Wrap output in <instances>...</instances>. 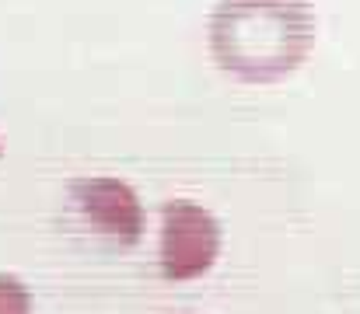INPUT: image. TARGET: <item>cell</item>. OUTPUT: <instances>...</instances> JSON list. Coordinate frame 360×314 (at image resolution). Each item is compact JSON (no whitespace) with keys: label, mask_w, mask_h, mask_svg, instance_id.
Returning <instances> with one entry per match:
<instances>
[{"label":"cell","mask_w":360,"mask_h":314,"mask_svg":"<svg viewBox=\"0 0 360 314\" xmlns=\"http://www.w3.org/2000/svg\"><path fill=\"white\" fill-rule=\"evenodd\" d=\"M315 25L304 0H224L214 14V53L224 70L245 81H273L290 74Z\"/></svg>","instance_id":"6da1fadb"},{"label":"cell","mask_w":360,"mask_h":314,"mask_svg":"<svg viewBox=\"0 0 360 314\" xmlns=\"http://www.w3.org/2000/svg\"><path fill=\"white\" fill-rule=\"evenodd\" d=\"M0 314H32L28 287L11 273H0Z\"/></svg>","instance_id":"277c9868"},{"label":"cell","mask_w":360,"mask_h":314,"mask_svg":"<svg viewBox=\"0 0 360 314\" xmlns=\"http://www.w3.org/2000/svg\"><path fill=\"white\" fill-rule=\"evenodd\" d=\"M221 251V227L210 209L189 199L165 207L161 223V273L168 280H196L210 273Z\"/></svg>","instance_id":"7a4b0ae2"},{"label":"cell","mask_w":360,"mask_h":314,"mask_svg":"<svg viewBox=\"0 0 360 314\" xmlns=\"http://www.w3.org/2000/svg\"><path fill=\"white\" fill-rule=\"evenodd\" d=\"M74 203L81 216L109 241L136 244L143 234V207L136 192L120 178H81L74 182Z\"/></svg>","instance_id":"3957f363"}]
</instances>
